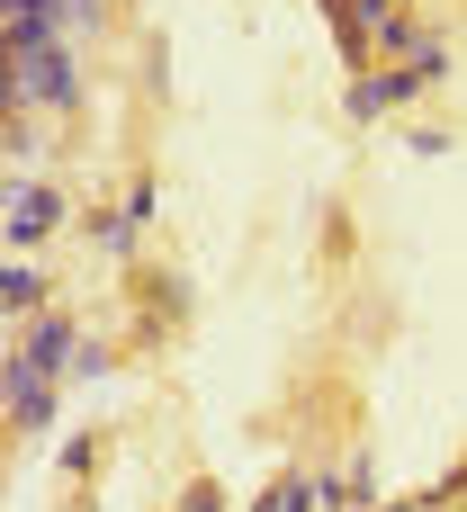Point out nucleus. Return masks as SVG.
Wrapping results in <instances>:
<instances>
[{
    "label": "nucleus",
    "instance_id": "obj_1",
    "mask_svg": "<svg viewBox=\"0 0 467 512\" xmlns=\"http://www.w3.org/2000/svg\"><path fill=\"white\" fill-rule=\"evenodd\" d=\"M54 225V189H9V234H45Z\"/></svg>",
    "mask_w": 467,
    "mask_h": 512
}]
</instances>
